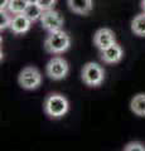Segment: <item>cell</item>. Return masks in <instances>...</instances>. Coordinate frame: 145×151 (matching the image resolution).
<instances>
[{"instance_id":"obj_1","label":"cell","mask_w":145,"mask_h":151,"mask_svg":"<svg viewBox=\"0 0 145 151\" xmlns=\"http://www.w3.org/2000/svg\"><path fill=\"white\" fill-rule=\"evenodd\" d=\"M69 108L67 98L59 93H52L44 101V111L52 119H59L64 116Z\"/></svg>"},{"instance_id":"obj_2","label":"cell","mask_w":145,"mask_h":151,"mask_svg":"<svg viewBox=\"0 0 145 151\" xmlns=\"http://www.w3.org/2000/svg\"><path fill=\"white\" fill-rule=\"evenodd\" d=\"M71 44V38L67 34L66 32L61 30H56V32H50L49 35L47 37L44 47L47 52L52 54H59L63 53L69 48Z\"/></svg>"},{"instance_id":"obj_3","label":"cell","mask_w":145,"mask_h":151,"mask_svg":"<svg viewBox=\"0 0 145 151\" xmlns=\"http://www.w3.org/2000/svg\"><path fill=\"white\" fill-rule=\"evenodd\" d=\"M105 78V72L104 68L100 64L90 62L87 63L82 69V81L85 82L87 86L96 87L104 82Z\"/></svg>"},{"instance_id":"obj_4","label":"cell","mask_w":145,"mask_h":151,"mask_svg":"<svg viewBox=\"0 0 145 151\" xmlns=\"http://www.w3.org/2000/svg\"><path fill=\"white\" fill-rule=\"evenodd\" d=\"M18 82L24 89H35L42 83V74L35 67H25L19 73Z\"/></svg>"},{"instance_id":"obj_5","label":"cell","mask_w":145,"mask_h":151,"mask_svg":"<svg viewBox=\"0 0 145 151\" xmlns=\"http://www.w3.org/2000/svg\"><path fill=\"white\" fill-rule=\"evenodd\" d=\"M68 63L66 62V59L61 58V57H54L48 62L45 68L47 76L49 78L54 79V81H59V79H63L68 74Z\"/></svg>"},{"instance_id":"obj_6","label":"cell","mask_w":145,"mask_h":151,"mask_svg":"<svg viewBox=\"0 0 145 151\" xmlns=\"http://www.w3.org/2000/svg\"><path fill=\"white\" fill-rule=\"evenodd\" d=\"M40 23H42V25H43L44 29H47L50 33V32H56V30L62 29L63 18L58 12L53 10V9H49V10H44L43 15L40 18Z\"/></svg>"},{"instance_id":"obj_7","label":"cell","mask_w":145,"mask_h":151,"mask_svg":"<svg viewBox=\"0 0 145 151\" xmlns=\"http://www.w3.org/2000/svg\"><path fill=\"white\" fill-rule=\"evenodd\" d=\"M93 42L100 50H104L115 43V34L109 28H102V29H99L96 32L95 37H93Z\"/></svg>"},{"instance_id":"obj_8","label":"cell","mask_w":145,"mask_h":151,"mask_svg":"<svg viewBox=\"0 0 145 151\" xmlns=\"http://www.w3.org/2000/svg\"><path fill=\"white\" fill-rule=\"evenodd\" d=\"M32 22L29 18H28L24 13L22 14H15L13 18H12V22H10V29L12 32H14L15 34H23L30 29L32 27Z\"/></svg>"},{"instance_id":"obj_9","label":"cell","mask_w":145,"mask_h":151,"mask_svg":"<svg viewBox=\"0 0 145 151\" xmlns=\"http://www.w3.org/2000/svg\"><path fill=\"white\" fill-rule=\"evenodd\" d=\"M123 55H124L123 48L116 43L110 45L109 48L101 50V59L106 63H119L123 59Z\"/></svg>"},{"instance_id":"obj_10","label":"cell","mask_w":145,"mask_h":151,"mask_svg":"<svg viewBox=\"0 0 145 151\" xmlns=\"http://www.w3.org/2000/svg\"><path fill=\"white\" fill-rule=\"evenodd\" d=\"M68 6L73 13L86 15L92 10V0H68Z\"/></svg>"},{"instance_id":"obj_11","label":"cell","mask_w":145,"mask_h":151,"mask_svg":"<svg viewBox=\"0 0 145 151\" xmlns=\"http://www.w3.org/2000/svg\"><path fill=\"white\" fill-rule=\"evenodd\" d=\"M130 108L136 116L145 117V93H139L130 102Z\"/></svg>"},{"instance_id":"obj_12","label":"cell","mask_w":145,"mask_h":151,"mask_svg":"<svg viewBox=\"0 0 145 151\" xmlns=\"http://www.w3.org/2000/svg\"><path fill=\"white\" fill-rule=\"evenodd\" d=\"M131 30L139 37H145V12L136 15L131 22Z\"/></svg>"},{"instance_id":"obj_13","label":"cell","mask_w":145,"mask_h":151,"mask_svg":"<svg viewBox=\"0 0 145 151\" xmlns=\"http://www.w3.org/2000/svg\"><path fill=\"white\" fill-rule=\"evenodd\" d=\"M44 10L42 9V6L39 5V4H28V6L25 9L24 14L30 19L32 22H37L39 20V19L42 18V15H43Z\"/></svg>"},{"instance_id":"obj_14","label":"cell","mask_w":145,"mask_h":151,"mask_svg":"<svg viewBox=\"0 0 145 151\" xmlns=\"http://www.w3.org/2000/svg\"><path fill=\"white\" fill-rule=\"evenodd\" d=\"M28 3L27 0H10L9 1V5H8V12L10 14H22L25 12V9L28 6Z\"/></svg>"},{"instance_id":"obj_15","label":"cell","mask_w":145,"mask_h":151,"mask_svg":"<svg viewBox=\"0 0 145 151\" xmlns=\"http://www.w3.org/2000/svg\"><path fill=\"white\" fill-rule=\"evenodd\" d=\"M10 22H12V18L9 17V14L5 13V10L0 12V29H5V28L10 27Z\"/></svg>"},{"instance_id":"obj_16","label":"cell","mask_w":145,"mask_h":151,"mask_svg":"<svg viewBox=\"0 0 145 151\" xmlns=\"http://www.w3.org/2000/svg\"><path fill=\"white\" fill-rule=\"evenodd\" d=\"M57 0H39L38 4L42 6L43 10H49V9H53Z\"/></svg>"},{"instance_id":"obj_17","label":"cell","mask_w":145,"mask_h":151,"mask_svg":"<svg viewBox=\"0 0 145 151\" xmlns=\"http://www.w3.org/2000/svg\"><path fill=\"white\" fill-rule=\"evenodd\" d=\"M126 151H133V150H139V151H145V146L141 142H130L125 146Z\"/></svg>"},{"instance_id":"obj_18","label":"cell","mask_w":145,"mask_h":151,"mask_svg":"<svg viewBox=\"0 0 145 151\" xmlns=\"http://www.w3.org/2000/svg\"><path fill=\"white\" fill-rule=\"evenodd\" d=\"M9 1H10V0H0V12L6 10L8 5H9Z\"/></svg>"},{"instance_id":"obj_19","label":"cell","mask_w":145,"mask_h":151,"mask_svg":"<svg viewBox=\"0 0 145 151\" xmlns=\"http://www.w3.org/2000/svg\"><path fill=\"white\" fill-rule=\"evenodd\" d=\"M27 1L29 3V4H38L39 0H27Z\"/></svg>"},{"instance_id":"obj_20","label":"cell","mask_w":145,"mask_h":151,"mask_svg":"<svg viewBox=\"0 0 145 151\" xmlns=\"http://www.w3.org/2000/svg\"><path fill=\"white\" fill-rule=\"evenodd\" d=\"M141 8H143V10L145 12V0H141Z\"/></svg>"}]
</instances>
